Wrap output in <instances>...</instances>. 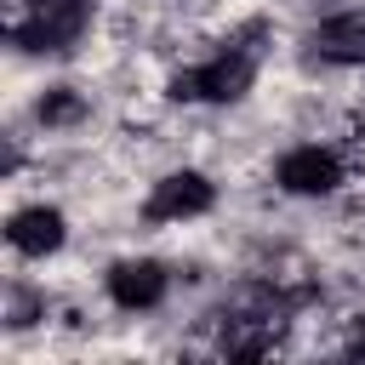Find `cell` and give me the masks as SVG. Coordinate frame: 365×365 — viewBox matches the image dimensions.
I'll list each match as a JSON object with an SVG mask.
<instances>
[{
    "label": "cell",
    "mask_w": 365,
    "mask_h": 365,
    "mask_svg": "<svg viewBox=\"0 0 365 365\" xmlns=\"http://www.w3.org/2000/svg\"><path fill=\"white\" fill-rule=\"evenodd\" d=\"M348 354H354V359H365V336H354V342H348Z\"/></svg>",
    "instance_id": "obj_9"
},
{
    "label": "cell",
    "mask_w": 365,
    "mask_h": 365,
    "mask_svg": "<svg viewBox=\"0 0 365 365\" xmlns=\"http://www.w3.org/2000/svg\"><path fill=\"white\" fill-rule=\"evenodd\" d=\"M211 200H217V188H211L200 171H171V177L154 182V194H148V217H154V222L200 217V211H211Z\"/></svg>",
    "instance_id": "obj_3"
},
{
    "label": "cell",
    "mask_w": 365,
    "mask_h": 365,
    "mask_svg": "<svg viewBox=\"0 0 365 365\" xmlns=\"http://www.w3.org/2000/svg\"><path fill=\"white\" fill-rule=\"evenodd\" d=\"M279 182L291 194H331L342 182V160L331 148H291L279 160Z\"/></svg>",
    "instance_id": "obj_4"
},
{
    "label": "cell",
    "mask_w": 365,
    "mask_h": 365,
    "mask_svg": "<svg viewBox=\"0 0 365 365\" xmlns=\"http://www.w3.org/2000/svg\"><path fill=\"white\" fill-rule=\"evenodd\" d=\"M251 74H257V51L251 46H234V51H217L211 63L177 74L171 80V97L177 103H234V97H245Z\"/></svg>",
    "instance_id": "obj_1"
},
{
    "label": "cell",
    "mask_w": 365,
    "mask_h": 365,
    "mask_svg": "<svg viewBox=\"0 0 365 365\" xmlns=\"http://www.w3.org/2000/svg\"><path fill=\"white\" fill-rule=\"evenodd\" d=\"M80 114H86V103H80L68 86H57V91L40 97V120H46V125H68V120H80Z\"/></svg>",
    "instance_id": "obj_8"
},
{
    "label": "cell",
    "mask_w": 365,
    "mask_h": 365,
    "mask_svg": "<svg viewBox=\"0 0 365 365\" xmlns=\"http://www.w3.org/2000/svg\"><path fill=\"white\" fill-rule=\"evenodd\" d=\"M108 297H114L120 308H154V302L165 297V268L148 262V257L114 262V268H108Z\"/></svg>",
    "instance_id": "obj_5"
},
{
    "label": "cell",
    "mask_w": 365,
    "mask_h": 365,
    "mask_svg": "<svg viewBox=\"0 0 365 365\" xmlns=\"http://www.w3.org/2000/svg\"><path fill=\"white\" fill-rule=\"evenodd\" d=\"M6 240H11L23 257H46V251L63 245V211H51V205H29V211L11 217Z\"/></svg>",
    "instance_id": "obj_6"
},
{
    "label": "cell",
    "mask_w": 365,
    "mask_h": 365,
    "mask_svg": "<svg viewBox=\"0 0 365 365\" xmlns=\"http://www.w3.org/2000/svg\"><path fill=\"white\" fill-rule=\"evenodd\" d=\"M308 46L331 63H365V11H342L308 34Z\"/></svg>",
    "instance_id": "obj_7"
},
{
    "label": "cell",
    "mask_w": 365,
    "mask_h": 365,
    "mask_svg": "<svg viewBox=\"0 0 365 365\" xmlns=\"http://www.w3.org/2000/svg\"><path fill=\"white\" fill-rule=\"evenodd\" d=\"M91 6L86 0H34V11L23 23H11V40L23 51H68L86 29Z\"/></svg>",
    "instance_id": "obj_2"
}]
</instances>
